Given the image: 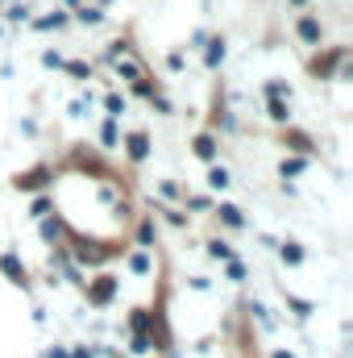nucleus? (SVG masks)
Returning a JSON list of instances; mask_svg holds the SVG:
<instances>
[{"mask_svg": "<svg viewBox=\"0 0 353 358\" xmlns=\"http://www.w3.org/2000/svg\"><path fill=\"white\" fill-rule=\"evenodd\" d=\"M345 63H350V50H345V46H337L333 55H324V59H316V63H312V71L329 80V76H333L337 67H345Z\"/></svg>", "mask_w": 353, "mask_h": 358, "instance_id": "f257e3e1", "label": "nucleus"}, {"mask_svg": "<svg viewBox=\"0 0 353 358\" xmlns=\"http://www.w3.org/2000/svg\"><path fill=\"white\" fill-rule=\"evenodd\" d=\"M112 296H117V279H112V275H100L96 283H88V300L91 304H108Z\"/></svg>", "mask_w": 353, "mask_h": 358, "instance_id": "f03ea898", "label": "nucleus"}, {"mask_svg": "<svg viewBox=\"0 0 353 358\" xmlns=\"http://www.w3.org/2000/svg\"><path fill=\"white\" fill-rule=\"evenodd\" d=\"M295 34H299L308 46H320V38H324V25H320V21L308 13V17H299V21H295Z\"/></svg>", "mask_w": 353, "mask_h": 358, "instance_id": "7ed1b4c3", "label": "nucleus"}, {"mask_svg": "<svg viewBox=\"0 0 353 358\" xmlns=\"http://www.w3.org/2000/svg\"><path fill=\"white\" fill-rule=\"evenodd\" d=\"M125 150H129L133 163H142V159L150 155V138H146V134H129V138H125Z\"/></svg>", "mask_w": 353, "mask_h": 358, "instance_id": "20e7f679", "label": "nucleus"}, {"mask_svg": "<svg viewBox=\"0 0 353 358\" xmlns=\"http://www.w3.org/2000/svg\"><path fill=\"white\" fill-rule=\"evenodd\" d=\"M46 179H50V171H46V167H33V171H25V176H17L13 183H17L21 192H33V187H42Z\"/></svg>", "mask_w": 353, "mask_h": 358, "instance_id": "39448f33", "label": "nucleus"}, {"mask_svg": "<svg viewBox=\"0 0 353 358\" xmlns=\"http://www.w3.org/2000/svg\"><path fill=\"white\" fill-rule=\"evenodd\" d=\"M0 267H4V275H8L17 287H25V267L17 263V255H4V259H0Z\"/></svg>", "mask_w": 353, "mask_h": 358, "instance_id": "423d86ee", "label": "nucleus"}, {"mask_svg": "<svg viewBox=\"0 0 353 358\" xmlns=\"http://www.w3.org/2000/svg\"><path fill=\"white\" fill-rule=\"evenodd\" d=\"M204 63H208V71H216V67L225 63V38H212V42H208V59H204Z\"/></svg>", "mask_w": 353, "mask_h": 358, "instance_id": "0eeeda50", "label": "nucleus"}, {"mask_svg": "<svg viewBox=\"0 0 353 358\" xmlns=\"http://www.w3.org/2000/svg\"><path fill=\"white\" fill-rule=\"evenodd\" d=\"M191 146H195V155H200V159H208V163L216 159V138H212V134H200Z\"/></svg>", "mask_w": 353, "mask_h": 358, "instance_id": "6e6552de", "label": "nucleus"}, {"mask_svg": "<svg viewBox=\"0 0 353 358\" xmlns=\"http://www.w3.org/2000/svg\"><path fill=\"white\" fill-rule=\"evenodd\" d=\"M216 213H220V221H225V225H233V229H241V225H246V217H241V208H237V204H220Z\"/></svg>", "mask_w": 353, "mask_h": 358, "instance_id": "1a4fd4ad", "label": "nucleus"}, {"mask_svg": "<svg viewBox=\"0 0 353 358\" xmlns=\"http://www.w3.org/2000/svg\"><path fill=\"white\" fill-rule=\"evenodd\" d=\"M278 255H283V263H291V267H299V263H303V250H299L295 242H287V246H283Z\"/></svg>", "mask_w": 353, "mask_h": 358, "instance_id": "9d476101", "label": "nucleus"}, {"mask_svg": "<svg viewBox=\"0 0 353 358\" xmlns=\"http://www.w3.org/2000/svg\"><path fill=\"white\" fill-rule=\"evenodd\" d=\"M208 187H216V192L229 187V171H225V167H212V171H208Z\"/></svg>", "mask_w": 353, "mask_h": 358, "instance_id": "9b49d317", "label": "nucleus"}, {"mask_svg": "<svg viewBox=\"0 0 353 358\" xmlns=\"http://www.w3.org/2000/svg\"><path fill=\"white\" fill-rule=\"evenodd\" d=\"M104 108H108V117H112V121H117V117H121V113H125V100H121V96H117V92H112V96H104Z\"/></svg>", "mask_w": 353, "mask_h": 358, "instance_id": "f8f14e48", "label": "nucleus"}, {"mask_svg": "<svg viewBox=\"0 0 353 358\" xmlns=\"http://www.w3.org/2000/svg\"><path fill=\"white\" fill-rule=\"evenodd\" d=\"M59 234H63V225H59L54 217H42V238H46V242H54Z\"/></svg>", "mask_w": 353, "mask_h": 358, "instance_id": "ddd939ff", "label": "nucleus"}, {"mask_svg": "<svg viewBox=\"0 0 353 358\" xmlns=\"http://www.w3.org/2000/svg\"><path fill=\"white\" fill-rule=\"evenodd\" d=\"M129 267L137 271V275H146V271H150V255H146V250H137V255H129Z\"/></svg>", "mask_w": 353, "mask_h": 358, "instance_id": "4468645a", "label": "nucleus"}, {"mask_svg": "<svg viewBox=\"0 0 353 358\" xmlns=\"http://www.w3.org/2000/svg\"><path fill=\"white\" fill-rule=\"evenodd\" d=\"M67 25V13H54V17H42L38 21V29H63Z\"/></svg>", "mask_w": 353, "mask_h": 358, "instance_id": "2eb2a0df", "label": "nucleus"}, {"mask_svg": "<svg viewBox=\"0 0 353 358\" xmlns=\"http://www.w3.org/2000/svg\"><path fill=\"white\" fill-rule=\"evenodd\" d=\"M100 142H104V146H117V121H112V117L104 121V129H100Z\"/></svg>", "mask_w": 353, "mask_h": 358, "instance_id": "dca6fc26", "label": "nucleus"}, {"mask_svg": "<svg viewBox=\"0 0 353 358\" xmlns=\"http://www.w3.org/2000/svg\"><path fill=\"white\" fill-rule=\"evenodd\" d=\"M208 255H212V259H220V263H229V259H233V250H229L225 242H212V246H208Z\"/></svg>", "mask_w": 353, "mask_h": 358, "instance_id": "f3484780", "label": "nucleus"}, {"mask_svg": "<svg viewBox=\"0 0 353 358\" xmlns=\"http://www.w3.org/2000/svg\"><path fill=\"white\" fill-rule=\"evenodd\" d=\"M266 96H270V100H283V96H291V88L278 84V80H270V84H266Z\"/></svg>", "mask_w": 353, "mask_h": 358, "instance_id": "a211bd4d", "label": "nucleus"}, {"mask_svg": "<svg viewBox=\"0 0 353 358\" xmlns=\"http://www.w3.org/2000/svg\"><path fill=\"white\" fill-rule=\"evenodd\" d=\"M63 67H67L75 80H91V67H88V63H63Z\"/></svg>", "mask_w": 353, "mask_h": 358, "instance_id": "6ab92c4d", "label": "nucleus"}, {"mask_svg": "<svg viewBox=\"0 0 353 358\" xmlns=\"http://www.w3.org/2000/svg\"><path fill=\"white\" fill-rule=\"evenodd\" d=\"M75 17H80L84 25H100V17H104V13H100V8H80Z\"/></svg>", "mask_w": 353, "mask_h": 358, "instance_id": "aec40b11", "label": "nucleus"}, {"mask_svg": "<svg viewBox=\"0 0 353 358\" xmlns=\"http://www.w3.org/2000/svg\"><path fill=\"white\" fill-rule=\"evenodd\" d=\"M117 76H125V80H142L137 63H117Z\"/></svg>", "mask_w": 353, "mask_h": 358, "instance_id": "412c9836", "label": "nucleus"}, {"mask_svg": "<svg viewBox=\"0 0 353 358\" xmlns=\"http://www.w3.org/2000/svg\"><path fill=\"white\" fill-rule=\"evenodd\" d=\"M303 167H308V159H291V163H283V179H287V176H299Z\"/></svg>", "mask_w": 353, "mask_h": 358, "instance_id": "4be33fe9", "label": "nucleus"}, {"mask_svg": "<svg viewBox=\"0 0 353 358\" xmlns=\"http://www.w3.org/2000/svg\"><path fill=\"white\" fill-rule=\"evenodd\" d=\"M270 117H274V121H287V104H283V100H270Z\"/></svg>", "mask_w": 353, "mask_h": 358, "instance_id": "5701e85b", "label": "nucleus"}, {"mask_svg": "<svg viewBox=\"0 0 353 358\" xmlns=\"http://www.w3.org/2000/svg\"><path fill=\"white\" fill-rule=\"evenodd\" d=\"M25 17H29V8H25V4H13V8H8V21H25Z\"/></svg>", "mask_w": 353, "mask_h": 358, "instance_id": "b1692460", "label": "nucleus"}, {"mask_svg": "<svg viewBox=\"0 0 353 358\" xmlns=\"http://www.w3.org/2000/svg\"><path fill=\"white\" fill-rule=\"evenodd\" d=\"M33 217H38V221L50 217V200H33Z\"/></svg>", "mask_w": 353, "mask_h": 358, "instance_id": "393cba45", "label": "nucleus"}, {"mask_svg": "<svg viewBox=\"0 0 353 358\" xmlns=\"http://www.w3.org/2000/svg\"><path fill=\"white\" fill-rule=\"evenodd\" d=\"M146 350H150V338H146V334H137V338H133V355H146Z\"/></svg>", "mask_w": 353, "mask_h": 358, "instance_id": "a878e982", "label": "nucleus"}, {"mask_svg": "<svg viewBox=\"0 0 353 358\" xmlns=\"http://www.w3.org/2000/svg\"><path fill=\"white\" fill-rule=\"evenodd\" d=\"M229 279H246V267H241V263H233V259H229Z\"/></svg>", "mask_w": 353, "mask_h": 358, "instance_id": "bb28decb", "label": "nucleus"}, {"mask_svg": "<svg viewBox=\"0 0 353 358\" xmlns=\"http://www.w3.org/2000/svg\"><path fill=\"white\" fill-rule=\"evenodd\" d=\"M42 63H46V67H63V59H59L54 50H46V55H42Z\"/></svg>", "mask_w": 353, "mask_h": 358, "instance_id": "cd10ccee", "label": "nucleus"}, {"mask_svg": "<svg viewBox=\"0 0 353 358\" xmlns=\"http://www.w3.org/2000/svg\"><path fill=\"white\" fill-rule=\"evenodd\" d=\"M146 325H150V317H146V313H137V317H133V329H137V334H146Z\"/></svg>", "mask_w": 353, "mask_h": 358, "instance_id": "c85d7f7f", "label": "nucleus"}, {"mask_svg": "<svg viewBox=\"0 0 353 358\" xmlns=\"http://www.w3.org/2000/svg\"><path fill=\"white\" fill-rule=\"evenodd\" d=\"M46 358H67V355H63V350H50V355H46Z\"/></svg>", "mask_w": 353, "mask_h": 358, "instance_id": "c756f323", "label": "nucleus"}, {"mask_svg": "<svg viewBox=\"0 0 353 358\" xmlns=\"http://www.w3.org/2000/svg\"><path fill=\"white\" fill-rule=\"evenodd\" d=\"M274 358H291V355H283V350H278V355H274Z\"/></svg>", "mask_w": 353, "mask_h": 358, "instance_id": "7c9ffc66", "label": "nucleus"}, {"mask_svg": "<svg viewBox=\"0 0 353 358\" xmlns=\"http://www.w3.org/2000/svg\"><path fill=\"white\" fill-rule=\"evenodd\" d=\"M291 4H308V0H291Z\"/></svg>", "mask_w": 353, "mask_h": 358, "instance_id": "2f4dec72", "label": "nucleus"}]
</instances>
